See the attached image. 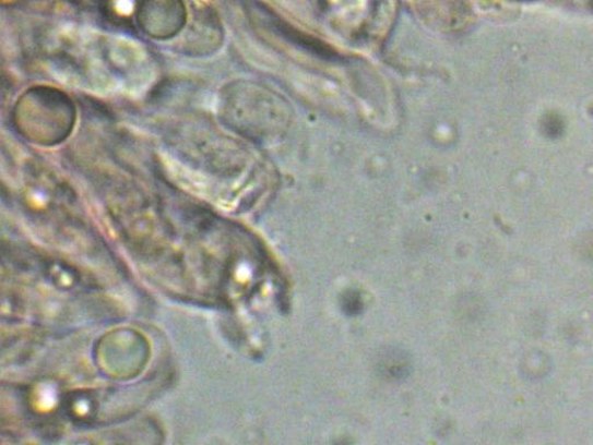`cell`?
<instances>
[{"instance_id":"1","label":"cell","mask_w":593,"mask_h":445,"mask_svg":"<svg viewBox=\"0 0 593 445\" xmlns=\"http://www.w3.org/2000/svg\"><path fill=\"white\" fill-rule=\"evenodd\" d=\"M76 110L71 98L59 88L33 86L25 91L13 107L12 122L27 141L55 146L73 132Z\"/></svg>"},{"instance_id":"2","label":"cell","mask_w":593,"mask_h":445,"mask_svg":"<svg viewBox=\"0 0 593 445\" xmlns=\"http://www.w3.org/2000/svg\"><path fill=\"white\" fill-rule=\"evenodd\" d=\"M589 3L591 5V9L593 10V0H589Z\"/></svg>"},{"instance_id":"3","label":"cell","mask_w":593,"mask_h":445,"mask_svg":"<svg viewBox=\"0 0 593 445\" xmlns=\"http://www.w3.org/2000/svg\"><path fill=\"white\" fill-rule=\"evenodd\" d=\"M519 2H520V0H519ZM521 2H529V0H521Z\"/></svg>"}]
</instances>
